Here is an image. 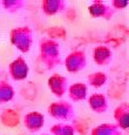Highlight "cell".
<instances>
[]
</instances>
